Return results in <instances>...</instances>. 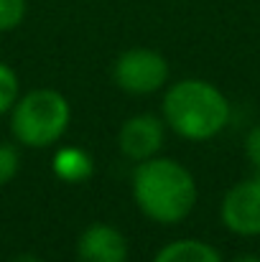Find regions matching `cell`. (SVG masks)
Listing matches in <instances>:
<instances>
[{
	"mask_svg": "<svg viewBox=\"0 0 260 262\" xmlns=\"http://www.w3.org/2000/svg\"><path fill=\"white\" fill-rule=\"evenodd\" d=\"M222 224L240 237L260 234V173L235 183L219 206Z\"/></svg>",
	"mask_w": 260,
	"mask_h": 262,
	"instance_id": "5",
	"label": "cell"
},
{
	"mask_svg": "<svg viewBox=\"0 0 260 262\" xmlns=\"http://www.w3.org/2000/svg\"><path fill=\"white\" fill-rule=\"evenodd\" d=\"M18 97H21V82H18L15 72L5 61H0V115L10 112L13 104L18 102Z\"/></svg>",
	"mask_w": 260,
	"mask_h": 262,
	"instance_id": "10",
	"label": "cell"
},
{
	"mask_svg": "<svg viewBox=\"0 0 260 262\" xmlns=\"http://www.w3.org/2000/svg\"><path fill=\"white\" fill-rule=\"evenodd\" d=\"M77 262H128V239L112 224H89L77 239Z\"/></svg>",
	"mask_w": 260,
	"mask_h": 262,
	"instance_id": "7",
	"label": "cell"
},
{
	"mask_svg": "<svg viewBox=\"0 0 260 262\" xmlns=\"http://www.w3.org/2000/svg\"><path fill=\"white\" fill-rule=\"evenodd\" d=\"M72 122V107L56 89H31L10 110V133L21 145L49 148L62 140Z\"/></svg>",
	"mask_w": 260,
	"mask_h": 262,
	"instance_id": "3",
	"label": "cell"
},
{
	"mask_svg": "<svg viewBox=\"0 0 260 262\" xmlns=\"http://www.w3.org/2000/svg\"><path fill=\"white\" fill-rule=\"evenodd\" d=\"M164 122L184 140L204 143L230 122V102L222 89L204 79H181L164 94Z\"/></svg>",
	"mask_w": 260,
	"mask_h": 262,
	"instance_id": "2",
	"label": "cell"
},
{
	"mask_svg": "<svg viewBox=\"0 0 260 262\" xmlns=\"http://www.w3.org/2000/svg\"><path fill=\"white\" fill-rule=\"evenodd\" d=\"M166 143V122L156 115H133L130 120L123 122L117 133V148L123 150L125 158L141 163L161 153Z\"/></svg>",
	"mask_w": 260,
	"mask_h": 262,
	"instance_id": "6",
	"label": "cell"
},
{
	"mask_svg": "<svg viewBox=\"0 0 260 262\" xmlns=\"http://www.w3.org/2000/svg\"><path fill=\"white\" fill-rule=\"evenodd\" d=\"M51 171L64 183H85L94 173V161L85 148L64 145L51 158Z\"/></svg>",
	"mask_w": 260,
	"mask_h": 262,
	"instance_id": "8",
	"label": "cell"
},
{
	"mask_svg": "<svg viewBox=\"0 0 260 262\" xmlns=\"http://www.w3.org/2000/svg\"><path fill=\"white\" fill-rule=\"evenodd\" d=\"M26 0H0V33L13 31L26 18Z\"/></svg>",
	"mask_w": 260,
	"mask_h": 262,
	"instance_id": "11",
	"label": "cell"
},
{
	"mask_svg": "<svg viewBox=\"0 0 260 262\" xmlns=\"http://www.w3.org/2000/svg\"><path fill=\"white\" fill-rule=\"evenodd\" d=\"M133 199L151 222L178 224L196 204V181L178 161L153 156L133 171Z\"/></svg>",
	"mask_w": 260,
	"mask_h": 262,
	"instance_id": "1",
	"label": "cell"
},
{
	"mask_svg": "<svg viewBox=\"0 0 260 262\" xmlns=\"http://www.w3.org/2000/svg\"><path fill=\"white\" fill-rule=\"evenodd\" d=\"M232 262H260V255H237Z\"/></svg>",
	"mask_w": 260,
	"mask_h": 262,
	"instance_id": "15",
	"label": "cell"
},
{
	"mask_svg": "<svg viewBox=\"0 0 260 262\" xmlns=\"http://www.w3.org/2000/svg\"><path fill=\"white\" fill-rule=\"evenodd\" d=\"M13 262H44L41 257H36V255H31V252H26V255H18Z\"/></svg>",
	"mask_w": 260,
	"mask_h": 262,
	"instance_id": "14",
	"label": "cell"
},
{
	"mask_svg": "<svg viewBox=\"0 0 260 262\" xmlns=\"http://www.w3.org/2000/svg\"><path fill=\"white\" fill-rule=\"evenodd\" d=\"M245 156L250 166L255 168V173H260V125H255L245 138Z\"/></svg>",
	"mask_w": 260,
	"mask_h": 262,
	"instance_id": "13",
	"label": "cell"
},
{
	"mask_svg": "<svg viewBox=\"0 0 260 262\" xmlns=\"http://www.w3.org/2000/svg\"><path fill=\"white\" fill-rule=\"evenodd\" d=\"M153 262H222V255L202 239H176L158 250Z\"/></svg>",
	"mask_w": 260,
	"mask_h": 262,
	"instance_id": "9",
	"label": "cell"
},
{
	"mask_svg": "<svg viewBox=\"0 0 260 262\" xmlns=\"http://www.w3.org/2000/svg\"><path fill=\"white\" fill-rule=\"evenodd\" d=\"M21 171V153L10 143H0V186L10 183Z\"/></svg>",
	"mask_w": 260,
	"mask_h": 262,
	"instance_id": "12",
	"label": "cell"
},
{
	"mask_svg": "<svg viewBox=\"0 0 260 262\" xmlns=\"http://www.w3.org/2000/svg\"><path fill=\"white\" fill-rule=\"evenodd\" d=\"M112 79L123 92H128L133 97L156 94L169 82V61L156 49L135 46V49L123 51L115 59Z\"/></svg>",
	"mask_w": 260,
	"mask_h": 262,
	"instance_id": "4",
	"label": "cell"
}]
</instances>
